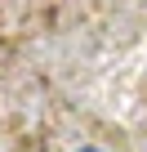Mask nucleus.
Instances as JSON below:
<instances>
[{
  "label": "nucleus",
  "instance_id": "obj_1",
  "mask_svg": "<svg viewBox=\"0 0 147 152\" xmlns=\"http://www.w3.org/2000/svg\"><path fill=\"white\" fill-rule=\"evenodd\" d=\"M76 152H103V148H76Z\"/></svg>",
  "mask_w": 147,
  "mask_h": 152
}]
</instances>
